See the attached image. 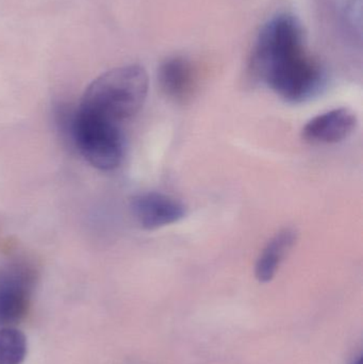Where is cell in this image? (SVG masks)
<instances>
[{
    "label": "cell",
    "instance_id": "cell-1",
    "mask_svg": "<svg viewBox=\"0 0 363 364\" xmlns=\"http://www.w3.org/2000/svg\"><path fill=\"white\" fill-rule=\"evenodd\" d=\"M249 68L258 81L292 104L310 100L325 83L323 68L307 48L302 23L289 13L277 14L264 23Z\"/></svg>",
    "mask_w": 363,
    "mask_h": 364
},
{
    "label": "cell",
    "instance_id": "cell-2",
    "mask_svg": "<svg viewBox=\"0 0 363 364\" xmlns=\"http://www.w3.org/2000/svg\"><path fill=\"white\" fill-rule=\"evenodd\" d=\"M148 93V76L140 65L113 68L85 90L79 108L121 125L142 108Z\"/></svg>",
    "mask_w": 363,
    "mask_h": 364
},
{
    "label": "cell",
    "instance_id": "cell-3",
    "mask_svg": "<svg viewBox=\"0 0 363 364\" xmlns=\"http://www.w3.org/2000/svg\"><path fill=\"white\" fill-rule=\"evenodd\" d=\"M59 124L79 153L97 170L110 172L121 166L125 139L121 125L81 108L60 109Z\"/></svg>",
    "mask_w": 363,
    "mask_h": 364
},
{
    "label": "cell",
    "instance_id": "cell-4",
    "mask_svg": "<svg viewBox=\"0 0 363 364\" xmlns=\"http://www.w3.org/2000/svg\"><path fill=\"white\" fill-rule=\"evenodd\" d=\"M36 284V272L29 263L13 261L0 267V326L18 322L27 312Z\"/></svg>",
    "mask_w": 363,
    "mask_h": 364
},
{
    "label": "cell",
    "instance_id": "cell-5",
    "mask_svg": "<svg viewBox=\"0 0 363 364\" xmlns=\"http://www.w3.org/2000/svg\"><path fill=\"white\" fill-rule=\"evenodd\" d=\"M131 211L138 224L147 230L161 228L183 220L187 213L178 199L160 192H145L131 200Z\"/></svg>",
    "mask_w": 363,
    "mask_h": 364
},
{
    "label": "cell",
    "instance_id": "cell-6",
    "mask_svg": "<svg viewBox=\"0 0 363 364\" xmlns=\"http://www.w3.org/2000/svg\"><path fill=\"white\" fill-rule=\"evenodd\" d=\"M357 124V117L353 111L334 109L311 119L303 128V138L318 144H335L349 138Z\"/></svg>",
    "mask_w": 363,
    "mask_h": 364
},
{
    "label": "cell",
    "instance_id": "cell-7",
    "mask_svg": "<svg viewBox=\"0 0 363 364\" xmlns=\"http://www.w3.org/2000/svg\"><path fill=\"white\" fill-rule=\"evenodd\" d=\"M158 80L162 91L168 97L175 100H185L193 89V68L185 58H170L160 66Z\"/></svg>",
    "mask_w": 363,
    "mask_h": 364
},
{
    "label": "cell",
    "instance_id": "cell-8",
    "mask_svg": "<svg viewBox=\"0 0 363 364\" xmlns=\"http://www.w3.org/2000/svg\"><path fill=\"white\" fill-rule=\"evenodd\" d=\"M296 242L294 229L286 228L270 240L260 252L256 262V278L262 284L271 282L276 275L281 262Z\"/></svg>",
    "mask_w": 363,
    "mask_h": 364
},
{
    "label": "cell",
    "instance_id": "cell-9",
    "mask_svg": "<svg viewBox=\"0 0 363 364\" xmlns=\"http://www.w3.org/2000/svg\"><path fill=\"white\" fill-rule=\"evenodd\" d=\"M27 355V340L18 329H0V364H21Z\"/></svg>",
    "mask_w": 363,
    "mask_h": 364
},
{
    "label": "cell",
    "instance_id": "cell-10",
    "mask_svg": "<svg viewBox=\"0 0 363 364\" xmlns=\"http://www.w3.org/2000/svg\"><path fill=\"white\" fill-rule=\"evenodd\" d=\"M353 364H363L362 356H360L359 358L357 359V360L354 361Z\"/></svg>",
    "mask_w": 363,
    "mask_h": 364
}]
</instances>
